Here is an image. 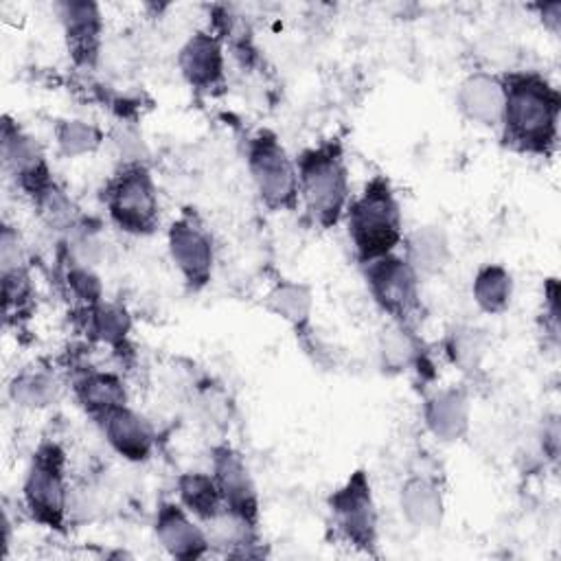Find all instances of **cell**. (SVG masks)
Instances as JSON below:
<instances>
[{"label":"cell","instance_id":"1","mask_svg":"<svg viewBox=\"0 0 561 561\" xmlns=\"http://www.w3.org/2000/svg\"><path fill=\"white\" fill-rule=\"evenodd\" d=\"M504 83V138L519 151L548 153L557 142L561 99L537 72H511Z\"/></svg>","mask_w":561,"mask_h":561},{"label":"cell","instance_id":"2","mask_svg":"<svg viewBox=\"0 0 561 561\" xmlns=\"http://www.w3.org/2000/svg\"><path fill=\"white\" fill-rule=\"evenodd\" d=\"M346 226L357 259L366 265L392 254L403 239V217L390 182L375 175L346 206Z\"/></svg>","mask_w":561,"mask_h":561},{"label":"cell","instance_id":"3","mask_svg":"<svg viewBox=\"0 0 561 561\" xmlns=\"http://www.w3.org/2000/svg\"><path fill=\"white\" fill-rule=\"evenodd\" d=\"M298 197L313 224L335 226L348 206V169L342 147L333 140L305 149L298 160Z\"/></svg>","mask_w":561,"mask_h":561},{"label":"cell","instance_id":"4","mask_svg":"<svg viewBox=\"0 0 561 561\" xmlns=\"http://www.w3.org/2000/svg\"><path fill=\"white\" fill-rule=\"evenodd\" d=\"M110 219L129 234H151L160 221V202L145 162L123 164L103 188Z\"/></svg>","mask_w":561,"mask_h":561},{"label":"cell","instance_id":"5","mask_svg":"<svg viewBox=\"0 0 561 561\" xmlns=\"http://www.w3.org/2000/svg\"><path fill=\"white\" fill-rule=\"evenodd\" d=\"M24 504L31 515L48 526L64 528L70 508V491L64 473V451L55 443H44L33 454L22 484Z\"/></svg>","mask_w":561,"mask_h":561},{"label":"cell","instance_id":"6","mask_svg":"<svg viewBox=\"0 0 561 561\" xmlns=\"http://www.w3.org/2000/svg\"><path fill=\"white\" fill-rule=\"evenodd\" d=\"M248 171L261 202L272 210L298 204V169L272 131H259L248 142Z\"/></svg>","mask_w":561,"mask_h":561},{"label":"cell","instance_id":"7","mask_svg":"<svg viewBox=\"0 0 561 561\" xmlns=\"http://www.w3.org/2000/svg\"><path fill=\"white\" fill-rule=\"evenodd\" d=\"M329 508L337 530L348 543L373 552L377 543V508L370 482L364 471H355L329 497Z\"/></svg>","mask_w":561,"mask_h":561},{"label":"cell","instance_id":"8","mask_svg":"<svg viewBox=\"0 0 561 561\" xmlns=\"http://www.w3.org/2000/svg\"><path fill=\"white\" fill-rule=\"evenodd\" d=\"M364 267L375 302L392 316L399 327H405L419 307V276L412 265L392 252L366 263Z\"/></svg>","mask_w":561,"mask_h":561},{"label":"cell","instance_id":"9","mask_svg":"<svg viewBox=\"0 0 561 561\" xmlns=\"http://www.w3.org/2000/svg\"><path fill=\"white\" fill-rule=\"evenodd\" d=\"M2 162L18 186L35 199L55 180L39 142L9 116L2 125Z\"/></svg>","mask_w":561,"mask_h":561},{"label":"cell","instance_id":"10","mask_svg":"<svg viewBox=\"0 0 561 561\" xmlns=\"http://www.w3.org/2000/svg\"><path fill=\"white\" fill-rule=\"evenodd\" d=\"M167 245L169 256L184 283L191 289L206 287L213 276L215 261L210 234L193 217H180L169 226Z\"/></svg>","mask_w":561,"mask_h":561},{"label":"cell","instance_id":"11","mask_svg":"<svg viewBox=\"0 0 561 561\" xmlns=\"http://www.w3.org/2000/svg\"><path fill=\"white\" fill-rule=\"evenodd\" d=\"M213 478L221 493L224 506L256 524L259 493L248 465L243 462L241 454L234 451L230 445H217L213 449Z\"/></svg>","mask_w":561,"mask_h":561},{"label":"cell","instance_id":"12","mask_svg":"<svg viewBox=\"0 0 561 561\" xmlns=\"http://www.w3.org/2000/svg\"><path fill=\"white\" fill-rule=\"evenodd\" d=\"M70 57L79 66H94L101 53L103 18L96 2L64 0L55 4Z\"/></svg>","mask_w":561,"mask_h":561},{"label":"cell","instance_id":"13","mask_svg":"<svg viewBox=\"0 0 561 561\" xmlns=\"http://www.w3.org/2000/svg\"><path fill=\"white\" fill-rule=\"evenodd\" d=\"M156 537L175 559H199L210 543L206 530L188 517V511L175 502H160L156 513Z\"/></svg>","mask_w":561,"mask_h":561},{"label":"cell","instance_id":"14","mask_svg":"<svg viewBox=\"0 0 561 561\" xmlns=\"http://www.w3.org/2000/svg\"><path fill=\"white\" fill-rule=\"evenodd\" d=\"M178 66L186 83L195 90H215L224 83V48L217 35L197 31L178 55Z\"/></svg>","mask_w":561,"mask_h":561},{"label":"cell","instance_id":"15","mask_svg":"<svg viewBox=\"0 0 561 561\" xmlns=\"http://www.w3.org/2000/svg\"><path fill=\"white\" fill-rule=\"evenodd\" d=\"M99 423L103 427L105 440L118 456L131 462H142L151 456L156 434L142 414L134 412L127 405H121L105 414Z\"/></svg>","mask_w":561,"mask_h":561},{"label":"cell","instance_id":"16","mask_svg":"<svg viewBox=\"0 0 561 561\" xmlns=\"http://www.w3.org/2000/svg\"><path fill=\"white\" fill-rule=\"evenodd\" d=\"M456 103L460 112L478 125H500L504 114V83L502 77L489 72H471L458 85Z\"/></svg>","mask_w":561,"mask_h":561},{"label":"cell","instance_id":"17","mask_svg":"<svg viewBox=\"0 0 561 561\" xmlns=\"http://www.w3.org/2000/svg\"><path fill=\"white\" fill-rule=\"evenodd\" d=\"M423 419L440 443H456L469 430V399L460 388L438 390L425 401Z\"/></svg>","mask_w":561,"mask_h":561},{"label":"cell","instance_id":"18","mask_svg":"<svg viewBox=\"0 0 561 561\" xmlns=\"http://www.w3.org/2000/svg\"><path fill=\"white\" fill-rule=\"evenodd\" d=\"M399 506L403 517L419 530H434L445 515L440 489L423 476H412L401 484Z\"/></svg>","mask_w":561,"mask_h":561},{"label":"cell","instance_id":"19","mask_svg":"<svg viewBox=\"0 0 561 561\" xmlns=\"http://www.w3.org/2000/svg\"><path fill=\"white\" fill-rule=\"evenodd\" d=\"M75 394L81 408L101 421L112 410L127 405V392L123 381L114 373H85L75 381Z\"/></svg>","mask_w":561,"mask_h":561},{"label":"cell","instance_id":"20","mask_svg":"<svg viewBox=\"0 0 561 561\" xmlns=\"http://www.w3.org/2000/svg\"><path fill=\"white\" fill-rule=\"evenodd\" d=\"M416 276L438 274L449 261V241L438 226H421L408 237V256Z\"/></svg>","mask_w":561,"mask_h":561},{"label":"cell","instance_id":"21","mask_svg":"<svg viewBox=\"0 0 561 561\" xmlns=\"http://www.w3.org/2000/svg\"><path fill=\"white\" fill-rule=\"evenodd\" d=\"M178 495H180V504L202 522L210 519L224 508V500L213 473H202V471L182 473L178 478Z\"/></svg>","mask_w":561,"mask_h":561},{"label":"cell","instance_id":"22","mask_svg":"<svg viewBox=\"0 0 561 561\" xmlns=\"http://www.w3.org/2000/svg\"><path fill=\"white\" fill-rule=\"evenodd\" d=\"M265 307L274 316L283 318L285 322H289L291 327L305 329L309 324L311 307H313L311 289L307 285H302V283L280 280L265 296Z\"/></svg>","mask_w":561,"mask_h":561},{"label":"cell","instance_id":"23","mask_svg":"<svg viewBox=\"0 0 561 561\" xmlns=\"http://www.w3.org/2000/svg\"><path fill=\"white\" fill-rule=\"evenodd\" d=\"M85 329L90 337L107 346H125L131 331V318L125 307L114 302H96L85 307Z\"/></svg>","mask_w":561,"mask_h":561},{"label":"cell","instance_id":"24","mask_svg":"<svg viewBox=\"0 0 561 561\" xmlns=\"http://www.w3.org/2000/svg\"><path fill=\"white\" fill-rule=\"evenodd\" d=\"M471 294L482 311L502 313L511 305L513 278L506 267L497 263H486L476 272Z\"/></svg>","mask_w":561,"mask_h":561},{"label":"cell","instance_id":"25","mask_svg":"<svg viewBox=\"0 0 561 561\" xmlns=\"http://www.w3.org/2000/svg\"><path fill=\"white\" fill-rule=\"evenodd\" d=\"M59 390H61L59 381L44 370L20 373L9 383V397L15 401V405L28 408V410L48 408L50 403L57 401Z\"/></svg>","mask_w":561,"mask_h":561},{"label":"cell","instance_id":"26","mask_svg":"<svg viewBox=\"0 0 561 561\" xmlns=\"http://www.w3.org/2000/svg\"><path fill=\"white\" fill-rule=\"evenodd\" d=\"M55 140L59 153L66 158H79L85 153H94L103 142V131L88 121L66 118L55 127Z\"/></svg>","mask_w":561,"mask_h":561},{"label":"cell","instance_id":"27","mask_svg":"<svg viewBox=\"0 0 561 561\" xmlns=\"http://www.w3.org/2000/svg\"><path fill=\"white\" fill-rule=\"evenodd\" d=\"M66 283H68L70 291L83 302V307H92L103 300L101 298L103 296L101 280L92 272L90 265H81V263L72 261V265H68V270H66Z\"/></svg>","mask_w":561,"mask_h":561},{"label":"cell","instance_id":"28","mask_svg":"<svg viewBox=\"0 0 561 561\" xmlns=\"http://www.w3.org/2000/svg\"><path fill=\"white\" fill-rule=\"evenodd\" d=\"M112 142L118 149L123 164H131V162H142L147 156V147L142 140V134L129 125V123H121L114 131H112Z\"/></svg>","mask_w":561,"mask_h":561},{"label":"cell","instance_id":"29","mask_svg":"<svg viewBox=\"0 0 561 561\" xmlns=\"http://www.w3.org/2000/svg\"><path fill=\"white\" fill-rule=\"evenodd\" d=\"M482 348H484L482 337L473 329H460L458 333L451 335V342H449V353L454 362H458L465 368H471L478 364Z\"/></svg>","mask_w":561,"mask_h":561},{"label":"cell","instance_id":"30","mask_svg":"<svg viewBox=\"0 0 561 561\" xmlns=\"http://www.w3.org/2000/svg\"><path fill=\"white\" fill-rule=\"evenodd\" d=\"M414 357V346L410 342V337L405 335V329L399 327L397 331H392L386 340H383V359L390 366H408L410 359Z\"/></svg>","mask_w":561,"mask_h":561},{"label":"cell","instance_id":"31","mask_svg":"<svg viewBox=\"0 0 561 561\" xmlns=\"http://www.w3.org/2000/svg\"><path fill=\"white\" fill-rule=\"evenodd\" d=\"M543 449H548L550 458H557V451H559V425H557V421H550L548 430H543Z\"/></svg>","mask_w":561,"mask_h":561}]
</instances>
